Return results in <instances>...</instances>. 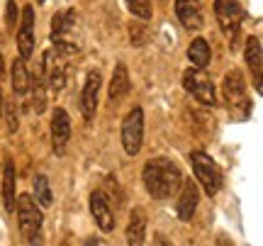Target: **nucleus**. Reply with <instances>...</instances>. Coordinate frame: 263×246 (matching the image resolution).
<instances>
[{"mask_svg":"<svg viewBox=\"0 0 263 246\" xmlns=\"http://www.w3.org/2000/svg\"><path fill=\"white\" fill-rule=\"evenodd\" d=\"M144 188L149 193L151 198L156 200H166L171 195H176V190L180 188L183 183V173H180L178 163H173L171 159H151L146 166H144Z\"/></svg>","mask_w":263,"mask_h":246,"instance_id":"obj_1","label":"nucleus"},{"mask_svg":"<svg viewBox=\"0 0 263 246\" xmlns=\"http://www.w3.org/2000/svg\"><path fill=\"white\" fill-rule=\"evenodd\" d=\"M215 15H217V22H219L222 34L229 39V47L234 49L239 29H241V22H244V17H246L244 3H241V0H217Z\"/></svg>","mask_w":263,"mask_h":246,"instance_id":"obj_2","label":"nucleus"},{"mask_svg":"<svg viewBox=\"0 0 263 246\" xmlns=\"http://www.w3.org/2000/svg\"><path fill=\"white\" fill-rule=\"evenodd\" d=\"M190 163H193V173H195L197 183L202 185L207 195L212 198L222 188V171L205 152H193L190 154Z\"/></svg>","mask_w":263,"mask_h":246,"instance_id":"obj_3","label":"nucleus"},{"mask_svg":"<svg viewBox=\"0 0 263 246\" xmlns=\"http://www.w3.org/2000/svg\"><path fill=\"white\" fill-rule=\"evenodd\" d=\"M15 212H17V224L22 237H27V241H37V234L42 229V210H39L37 200L32 195H20L15 198Z\"/></svg>","mask_w":263,"mask_h":246,"instance_id":"obj_4","label":"nucleus"},{"mask_svg":"<svg viewBox=\"0 0 263 246\" xmlns=\"http://www.w3.org/2000/svg\"><path fill=\"white\" fill-rule=\"evenodd\" d=\"M183 88L195 98L197 103L212 105V107H215V103H217L215 83H212V78L205 73V68H195V66L188 68V71L183 73Z\"/></svg>","mask_w":263,"mask_h":246,"instance_id":"obj_5","label":"nucleus"},{"mask_svg":"<svg viewBox=\"0 0 263 246\" xmlns=\"http://www.w3.org/2000/svg\"><path fill=\"white\" fill-rule=\"evenodd\" d=\"M144 142V110L132 107L122 122V146L129 156H137Z\"/></svg>","mask_w":263,"mask_h":246,"instance_id":"obj_6","label":"nucleus"},{"mask_svg":"<svg viewBox=\"0 0 263 246\" xmlns=\"http://www.w3.org/2000/svg\"><path fill=\"white\" fill-rule=\"evenodd\" d=\"M197 202H200V188H197V183L193 178H183L178 202H176V212H178L180 222H190L193 219V215H195V210H197Z\"/></svg>","mask_w":263,"mask_h":246,"instance_id":"obj_7","label":"nucleus"},{"mask_svg":"<svg viewBox=\"0 0 263 246\" xmlns=\"http://www.w3.org/2000/svg\"><path fill=\"white\" fill-rule=\"evenodd\" d=\"M68 139H71V120H68V112L64 107H57L54 115H51V146L57 156H64L66 146H68Z\"/></svg>","mask_w":263,"mask_h":246,"instance_id":"obj_8","label":"nucleus"},{"mask_svg":"<svg viewBox=\"0 0 263 246\" xmlns=\"http://www.w3.org/2000/svg\"><path fill=\"white\" fill-rule=\"evenodd\" d=\"M17 49H20V56L25 61L34 51V10L29 5L22 10V22H20V29H17Z\"/></svg>","mask_w":263,"mask_h":246,"instance_id":"obj_9","label":"nucleus"},{"mask_svg":"<svg viewBox=\"0 0 263 246\" xmlns=\"http://www.w3.org/2000/svg\"><path fill=\"white\" fill-rule=\"evenodd\" d=\"M224 98L229 100L232 107L236 105H244L246 110H251V105L246 103V81H244V73L239 68H232L229 73L224 76Z\"/></svg>","mask_w":263,"mask_h":246,"instance_id":"obj_10","label":"nucleus"},{"mask_svg":"<svg viewBox=\"0 0 263 246\" xmlns=\"http://www.w3.org/2000/svg\"><path fill=\"white\" fill-rule=\"evenodd\" d=\"M100 73L98 71H90L88 78H85L83 85V95H81V110H83L85 120H93L95 110H98V95H100Z\"/></svg>","mask_w":263,"mask_h":246,"instance_id":"obj_11","label":"nucleus"},{"mask_svg":"<svg viewBox=\"0 0 263 246\" xmlns=\"http://www.w3.org/2000/svg\"><path fill=\"white\" fill-rule=\"evenodd\" d=\"M90 215H93L95 224L103 229V232H112L115 229V215H112V210H110L107 198H105L100 190H95L93 195H90Z\"/></svg>","mask_w":263,"mask_h":246,"instance_id":"obj_12","label":"nucleus"},{"mask_svg":"<svg viewBox=\"0 0 263 246\" xmlns=\"http://www.w3.org/2000/svg\"><path fill=\"white\" fill-rule=\"evenodd\" d=\"M176 15L185 29H200L202 27V5L200 0H176Z\"/></svg>","mask_w":263,"mask_h":246,"instance_id":"obj_13","label":"nucleus"},{"mask_svg":"<svg viewBox=\"0 0 263 246\" xmlns=\"http://www.w3.org/2000/svg\"><path fill=\"white\" fill-rule=\"evenodd\" d=\"M246 64L254 73V85L256 90H261V73H263V49H261V39L258 37H249L246 39Z\"/></svg>","mask_w":263,"mask_h":246,"instance_id":"obj_14","label":"nucleus"},{"mask_svg":"<svg viewBox=\"0 0 263 246\" xmlns=\"http://www.w3.org/2000/svg\"><path fill=\"white\" fill-rule=\"evenodd\" d=\"M127 93H129V73H127V66L120 61L115 66L112 81H110V100H112V105L120 103Z\"/></svg>","mask_w":263,"mask_h":246,"instance_id":"obj_15","label":"nucleus"},{"mask_svg":"<svg viewBox=\"0 0 263 246\" xmlns=\"http://www.w3.org/2000/svg\"><path fill=\"white\" fill-rule=\"evenodd\" d=\"M15 166H12V161H5L3 163V205H5V210L8 212H15Z\"/></svg>","mask_w":263,"mask_h":246,"instance_id":"obj_16","label":"nucleus"},{"mask_svg":"<svg viewBox=\"0 0 263 246\" xmlns=\"http://www.w3.org/2000/svg\"><path fill=\"white\" fill-rule=\"evenodd\" d=\"M76 27V12L73 10H61L51 17V39H68V32Z\"/></svg>","mask_w":263,"mask_h":246,"instance_id":"obj_17","label":"nucleus"},{"mask_svg":"<svg viewBox=\"0 0 263 246\" xmlns=\"http://www.w3.org/2000/svg\"><path fill=\"white\" fill-rule=\"evenodd\" d=\"M188 59L190 64L195 68H207V64H210V59H212V51H210V44H207V39L197 37L190 42L188 47Z\"/></svg>","mask_w":263,"mask_h":246,"instance_id":"obj_18","label":"nucleus"},{"mask_svg":"<svg viewBox=\"0 0 263 246\" xmlns=\"http://www.w3.org/2000/svg\"><path fill=\"white\" fill-rule=\"evenodd\" d=\"M144 237H146V217H144V212L139 207L132 212L129 217V227H127V241L134 246L144 244Z\"/></svg>","mask_w":263,"mask_h":246,"instance_id":"obj_19","label":"nucleus"},{"mask_svg":"<svg viewBox=\"0 0 263 246\" xmlns=\"http://www.w3.org/2000/svg\"><path fill=\"white\" fill-rule=\"evenodd\" d=\"M10 78H12V90H15V95H25L29 90V73H27V66H25V59L22 56L12 61Z\"/></svg>","mask_w":263,"mask_h":246,"instance_id":"obj_20","label":"nucleus"},{"mask_svg":"<svg viewBox=\"0 0 263 246\" xmlns=\"http://www.w3.org/2000/svg\"><path fill=\"white\" fill-rule=\"evenodd\" d=\"M34 200H37V205H42V207L51 205V188H49L47 176H37L34 178Z\"/></svg>","mask_w":263,"mask_h":246,"instance_id":"obj_21","label":"nucleus"},{"mask_svg":"<svg viewBox=\"0 0 263 246\" xmlns=\"http://www.w3.org/2000/svg\"><path fill=\"white\" fill-rule=\"evenodd\" d=\"M127 10H129L134 17L139 20H149L151 17V0H124Z\"/></svg>","mask_w":263,"mask_h":246,"instance_id":"obj_22","label":"nucleus"},{"mask_svg":"<svg viewBox=\"0 0 263 246\" xmlns=\"http://www.w3.org/2000/svg\"><path fill=\"white\" fill-rule=\"evenodd\" d=\"M17 127H20L17 110H15V105L10 103V105H8V129H10V132H17Z\"/></svg>","mask_w":263,"mask_h":246,"instance_id":"obj_23","label":"nucleus"},{"mask_svg":"<svg viewBox=\"0 0 263 246\" xmlns=\"http://www.w3.org/2000/svg\"><path fill=\"white\" fill-rule=\"evenodd\" d=\"M5 20H8V27H10V29L17 25V5H15L12 0L8 3V15H5Z\"/></svg>","mask_w":263,"mask_h":246,"instance_id":"obj_24","label":"nucleus"},{"mask_svg":"<svg viewBox=\"0 0 263 246\" xmlns=\"http://www.w3.org/2000/svg\"><path fill=\"white\" fill-rule=\"evenodd\" d=\"M3 110H5V100H3V88H0V115H3Z\"/></svg>","mask_w":263,"mask_h":246,"instance_id":"obj_25","label":"nucleus"},{"mask_svg":"<svg viewBox=\"0 0 263 246\" xmlns=\"http://www.w3.org/2000/svg\"><path fill=\"white\" fill-rule=\"evenodd\" d=\"M0 76H3V54H0Z\"/></svg>","mask_w":263,"mask_h":246,"instance_id":"obj_26","label":"nucleus"},{"mask_svg":"<svg viewBox=\"0 0 263 246\" xmlns=\"http://www.w3.org/2000/svg\"><path fill=\"white\" fill-rule=\"evenodd\" d=\"M39 3H49V0H39Z\"/></svg>","mask_w":263,"mask_h":246,"instance_id":"obj_27","label":"nucleus"}]
</instances>
